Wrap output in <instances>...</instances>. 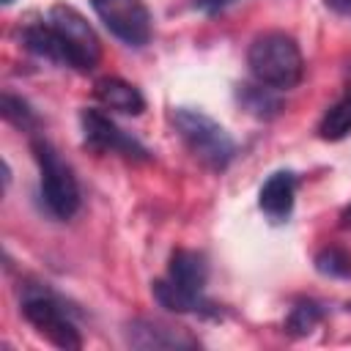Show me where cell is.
I'll return each instance as SVG.
<instances>
[{"mask_svg": "<svg viewBox=\"0 0 351 351\" xmlns=\"http://www.w3.org/2000/svg\"><path fill=\"white\" fill-rule=\"evenodd\" d=\"M324 5L340 16H348L351 19V0H324Z\"/></svg>", "mask_w": 351, "mask_h": 351, "instance_id": "20", "label": "cell"}, {"mask_svg": "<svg viewBox=\"0 0 351 351\" xmlns=\"http://www.w3.org/2000/svg\"><path fill=\"white\" fill-rule=\"evenodd\" d=\"M22 315L58 348L77 351L82 346L80 329L69 315V307L58 293L44 285H27L22 296Z\"/></svg>", "mask_w": 351, "mask_h": 351, "instance_id": "4", "label": "cell"}, {"mask_svg": "<svg viewBox=\"0 0 351 351\" xmlns=\"http://www.w3.org/2000/svg\"><path fill=\"white\" fill-rule=\"evenodd\" d=\"M239 101L250 115H255L261 121H269V118L280 115V110H282V99L277 96V90L269 85H261V82L239 85Z\"/></svg>", "mask_w": 351, "mask_h": 351, "instance_id": "14", "label": "cell"}, {"mask_svg": "<svg viewBox=\"0 0 351 351\" xmlns=\"http://www.w3.org/2000/svg\"><path fill=\"white\" fill-rule=\"evenodd\" d=\"M101 25L126 47H145L151 41V11L145 0H90Z\"/></svg>", "mask_w": 351, "mask_h": 351, "instance_id": "6", "label": "cell"}, {"mask_svg": "<svg viewBox=\"0 0 351 351\" xmlns=\"http://www.w3.org/2000/svg\"><path fill=\"white\" fill-rule=\"evenodd\" d=\"M247 66L255 82L274 90H291L304 77V58L293 36L282 30L261 33L247 49Z\"/></svg>", "mask_w": 351, "mask_h": 351, "instance_id": "1", "label": "cell"}, {"mask_svg": "<svg viewBox=\"0 0 351 351\" xmlns=\"http://www.w3.org/2000/svg\"><path fill=\"white\" fill-rule=\"evenodd\" d=\"M293 197H296V176L291 170H277L263 181L258 192V206L271 222H285L293 211Z\"/></svg>", "mask_w": 351, "mask_h": 351, "instance_id": "10", "label": "cell"}, {"mask_svg": "<svg viewBox=\"0 0 351 351\" xmlns=\"http://www.w3.org/2000/svg\"><path fill=\"white\" fill-rule=\"evenodd\" d=\"M167 277L189 291H197L203 293L206 282H208V263L203 258V252H195V250H176L170 255V263H167Z\"/></svg>", "mask_w": 351, "mask_h": 351, "instance_id": "13", "label": "cell"}, {"mask_svg": "<svg viewBox=\"0 0 351 351\" xmlns=\"http://www.w3.org/2000/svg\"><path fill=\"white\" fill-rule=\"evenodd\" d=\"M315 271L324 277H351V252L343 247H324L315 255Z\"/></svg>", "mask_w": 351, "mask_h": 351, "instance_id": "18", "label": "cell"}, {"mask_svg": "<svg viewBox=\"0 0 351 351\" xmlns=\"http://www.w3.org/2000/svg\"><path fill=\"white\" fill-rule=\"evenodd\" d=\"M22 41L33 55H38V58H44V60H49L55 66H69L71 69V52H69L66 41L60 38V33L49 22L27 25L22 30Z\"/></svg>", "mask_w": 351, "mask_h": 351, "instance_id": "11", "label": "cell"}, {"mask_svg": "<svg viewBox=\"0 0 351 351\" xmlns=\"http://www.w3.org/2000/svg\"><path fill=\"white\" fill-rule=\"evenodd\" d=\"M324 315H326V310H324L321 302H315V299H299V302H293V307L288 310L285 332H288L291 337H304V335H310V332L324 321Z\"/></svg>", "mask_w": 351, "mask_h": 351, "instance_id": "15", "label": "cell"}, {"mask_svg": "<svg viewBox=\"0 0 351 351\" xmlns=\"http://www.w3.org/2000/svg\"><path fill=\"white\" fill-rule=\"evenodd\" d=\"M170 118L176 132L181 134V140L186 143V148L200 165H206L208 170H225L233 162L236 143L225 132V126H219L211 115L192 107H178L173 110Z\"/></svg>", "mask_w": 351, "mask_h": 351, "instance_id": "3", "label": "cell"}, {"mask_svg": "<svg viewBox=\"0 0 351 351\" xmlns=\"http://www.w3.org/2000/svg\"><path fill=\"white\" fill-rule=\"evenodd\" d=\"M30 151L38 165V192L47 206V211L55 219H71L80 211V184L74 178V170L60 159V154L52 148V143L41 134L30 137Z\"/></svg>", "mask_w": 351, "mask_h": 351, "instance_id": "2", "label": "cell"}, {"mask_svg": "<svg viewBox=\"0 0 351 351\" xmlns=\"http://www.w3.org/2000/svg\"><path fill=\"white\" fill-rule=\"evenodd\" d=\"M47 22L60 33V38L66 41L69 52H71V69L77 71H90L99 58H101V44L96 30L88 25V19L66 3H55L47 14Z\"/></svg>", "mask_w": 351, "mask_h": 351, "instance_id": "5", "label": "cell"}, {"mask_svg": "<svg viewBox=\"0 0 351 351\" xmlns=\"http://www.w3.org/2000/svg\"><path fill=\"white\" fill-rule=\"evenodd\" d=\"M126 346L140 351H159V348H197L200 340L189 335L184 326H173L156 318H132L123 329Z\"/></svg>", "mask_w": 351, "mask_h": 351, "instance_id": "8", "label": "cell"}, {"mask_svg": "<svg viewBox=\"0 0 351 351\" xmlns=\"http://www.w3.org/2000/svg\"><path fill=\"white\" fill-rule=\"evenodd\" d=\"M80 121H82V134H85L88 148H93L99 154H118V156H126V159H134V162L151 159V151L137 137L123 132L101 110H82Z\"/></svg>", "mask_w": 351, "mask_h": 351, "instance_id": "7", "label": "cell"}, {"mask_svg": "<svg viewBox=\"0 0 351 351\" xmlns=\"http://www.w3.org/2000/svg\"><path fill=\"white\" fill-rule=\"evenodd\" d=\"M351 134V90L340 96L318 121V137L321 140H343Z\"/></svg>", "mask_w": 351, "mask_h": 351, "instance_id": "16", "label": "cell"}, {"mask_svg": "<svg viewBox=\"0 0 351 351\" xmlns=\"http://www.w3.org/2000/svg\"><path fill=\"white\" fill-rule=\"evenodd\" d=\"M0 3H3V5H11V3H14V0H0Z\"/></svg>", "mask_w": 351, "mask_h": 351, "instance_id": "22", "label": "cell"}, {"mask_svg": "<svg viewBox=\"0 0 351 351\" xmlns=\"http://www.w3.org/2000/svg\"><path fill=\"white\" fill-rule=\"evenodd\" d=\"M0 112H3V118L11 123V126H16V129H22V132H30V129H36L38 126V118H36V112H33V107L22 99V96H14V93H3V99H0Z\"/></svg>", "mask_w": 351, "mask_h": 351, "instance_id": "17", "label": "cell"}, {"mask_svg": "<svg viewBox=\"0 0 351 351\" xmlns=\"http://www.w3.org/2000/svg\"><path fill=\"white\" fill-rule=\"evenodd\" d=\"M151 293L159 302V307L170 310V313H181V315H200V318H214L219 310L214 302H208L203 293L189 291L178 282H173L170 277L165 280H154L151 282Z\"/></svg>", "mask_w": 351, "mask_h": 351, "instance_id": "9", "label": "cell"}, {"mask_svg": "<svg viewBox=\"0 0 351 351\" xmlns=\"http://www.w3.org/2000/svg\"><path fill=\"white\" fill-rule=\"evenodd\" d=\"M340 225H343V228H351V206L343 208V214H340Z\"/></svg>", "mask_w": 351, "mask_h": 351, "instance_id": "21", "label": "cell"}, {"mask_svg": "<svg viewBox=\"0 0 351 351\" xmlns=\"http://www.w3.org/2000/svg\"><path fill=\"white\" fill-rule=\"evenodd\" d=\"M236 3H241V0H195V8H197L200 14H206V16H217V14L228 11V8L236 5Z\"/></svg>", "mask_w": 351, "mask_h": 351, "instance_id": "19", "label": "cell"}, {"mask_svg": "<svg viewBox=\"0 0 351 351\" xmlns=\"http://www.w3.org/2000/svg\"><path fill=\"white\" fill-rule=\"evenodd\" d=\"M93 93H96V99L107 110H115V112H123V115H140L145 110L143 93L132 82H126L121 77H101V80H96Z\"/></svg>", "mask_w": 351, "mask_h": 351, "instance_id": "12", "label": "cell"}]
</instances>
